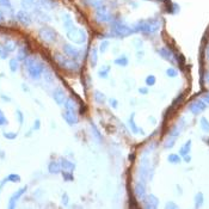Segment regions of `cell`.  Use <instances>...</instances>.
Listing matches in <instances>:
<instances>
[{"label":"cell","mask_w":209,"mask_h":209,"mask_svg":"<svg viewBox=\"0 0 209 209\" xmlns=\"http://www.w3.org/2000/svg\"><path fill=\"white\" fill-rule=\"evenodd\" d=\"M24 65L26 68L28 74L32 79H39L42 74L46 72V67L42 61L34 56H28L24 60Z\"/></svg>","instance_id":"6da1fadb"},{"label":"cell","mask_w":209,"mask_h":209,"mask_svg":"<svg viewBox=\"0 0 209 209\" xmlns=\"http://www.w3.org/2000/svg\"><path fill=\"white\" fill-rule=\"evenodd\" d=\"M137 177H139V180H141L143 183H146L147 180H152L153 169L151 167L150 159H148L147 154H143L141 157L140 165H139V170H137Z\"/></svg>","instance_id":"7a4b0ae2"},{"label":"cell","mask_w":209,"mask_h":209,"mask_svg":"<svg viewBox=\"0 0 209 209\" xmlns=\"http://www.w3.org/2000/svg\"><path fill=\"white\" fill-rule=\"evenodd\" d=\"M54 59H55L57 65H59L61 68L66 69V71L76 72V71L79 69V67H80V65H79L76 61H74V59L66 56V55H62V54H55Z\"/></svg>","instance_id":"3957f363"},{"label":"cell","mask_w":209,"mask_h":209,"mask_svg":"<svg viewBox=\"0 0 209 209\" xmlns=\"http://www.w3.org/2000/svg\"><path fill=\"white\" fill-rule=\"evenodd\" d=\"M66 36H67V38L69 41H72L76 44H84L87 41V34H86V31L83 30V29H80V28H78V26L74 28V29H72L71 31H68L66 34Z\"/></svg>","instance_id":"277c9868"},{"label":"cell","mask_w":209,"mask_h":209,"mask_svg":"<svg viewBox=\"0 0 209 209\" xmlns=\"http://www.w3.org/2000/svg\"><path fill=\"white\" fill-rule=\"evenodd\" d=\"M38 36H39V38H41L43 42H47V43H54L57 38V34L53 28H49V26H42V28L38 30Z\"/></svg>","instance_id":"5b68a950"},{"label":"cell","mask_w":209,"mask_h":209,"mask_svg":"<svg viewBox=\"0 0 209 209\" xmlns=\"http://www.w3.org/2000/svg\"><path fill=\"white\" fill-rule=\"evenodd\" d=\"M207 105H208V104H207L203 99H196V100L191 102L190 104L188 105V110H189L192 115L197 116V115L203 113V111L207 109Z\"/></svg>","instance_id":"8992f818"},{"label":"cell","mask_w":209,"mask_h":209,"mask_svg":"<svg viewBox=\"0 0 209 209\" xmlns=\"http://www.w3.org/2000/svg\"><path fill=\"white\" fill-rule=\"evenodd\" d=\"M26 190H28V187H22V188H20V189H18L16 192H13V194H12V196L10 197V200H8L7 208H10V209L16 208L17 202L20 200V197H22V196H23V195L26 192Z\"/></svg>","instance_id":"52a82bcc"},{"label":"cell","mask_w":209,"mask_h":209,"mask_svg":"<svg viewBox=\"0 0 209 209\" xmlns=\"http://www.w3.org/2000/svg\"><path fill=\"white\" fill-rule=\"evenodd\" d=\"M62 49H63V53H65L66 56L72 57V59H80L81 54H83L80 49H78V48L73 47L72 44H68V43L63 44L62 46Z\"/></svg>","instance_id":"ba28073f"},{"label":"cell","mask_w":209,"mask_h":209,"mask_svg":"<svg viewBox=\"0 0 209 209\" xmlns=\"http://www.w3.org/2000/svg\"><path fill=\"white\" fill-rule=\"evenodd\" d=\"M142 201H143V207L147 209H155L159 207V200L153 194L146 195Z\"/></svg>","instance_id":"9c48e42d"},{"label":"cell","mask_w":209,"mask_h":209,"mask_svg":"<svg viewBox=\"0 0 209 209\" xmlns=\"http://www.w3.org/2000/svg\"><path fill=\"white\" fill-rule=\"evenodd\" d=\"M62 118L66 121V123H67L68 126H74V124L78 123V121H79V118H78V116H76V113H74V111H69V110H65V111L62 113Z\"/></svg>","instance_id":"30bf717a"},{"label":"cell","mask_w":209,"mask_h":209,"mask_svg":"<svg viewBox=\"0 0 209 209\" xmlns=\"http://www.w3.org/2000/svg\"><path fill=\"white\" fill-rule=\"evenodd\" d=\"M53 99H54V102L56 103L57 105H63V103L67 99V97H66V93H65V91L62 89L57 87L53 92Z\"/></svg>","instance_id":"8fae6325"},{"label":"cell","mask_w":209,"mask_h":209,"mask_svg":"<svg viewBox=\"0 0 209 209\" xmlns=\"http://www.w3.org/2000/svg\"><path fill=\"white\" fill-rule=\"evenodd\" d=\"M135 195L141 201L145 198V196L147 195V192H146V183H143L141 180H139L136 183V185H135Z\"/></svg>","instance_id":"7c38bea8"},{"label":"cell","mask_w":209,"mask_h":209,"mask_svg":"<svg viewBox=\"0 0 209 209\" xmlns=\"http://www.w3.org/2000/svg\"><path fill=\"white\" fill-rule=\"evenodd\" d=\"M158 54L163 57L164 60H166V61H169V62H171V63H173V62L176 61V60H174V56H173V53H172L169 48H166V47H163V48L158 49Z\"/></svg>","instance_id":"4fadbf2b"},{"label":"cell","mask_w":209,"mask_h":209,"mask_svg":"<svg viewBox=\"0 0 209 209\" xmlns=\"http://www.w3.org/2000/svg\"><path fill=\"white\" fill-rule=\"evenodd\" d=\"M60 164H61V169L62 171L73 172L76 169V164H73L72 161H69L66 158H60Z\"/></svg>","instance_id":"5bb4252c"},{"label":"cell","mask_w":209,"mask_h":209,"mask_svg":"<svg viewBox=\"0 0 209 209\" xmlns=\"http://www.w3.org/2000/svg\"><path fill=\"white\" fill-rule=\"evenodd\" d=\"M61 171H62V169H61L60 161L53 160V161H50V163L48 164V172H49V173H52V174H59Z\"/></svg>","instance_id":"9a60e30c"},{"label":"cell","mask_w":209,"mask_h":209,"mask_svg":"<svg viewBox=\"0 0 209 209\" xmlns=\"http://www.w3.org/2000/svg\"><path fill=\"white\" fill-rule=\"evenodd\" d=\"M63 106H65V110H69V111H74V113H76L78 105H76V100H74L73 98H71V97H68V98L65 100Z\"/></svg>","instance_id":"2e32d148"},{"label":"cell","mask_w":209,"mask_h":209,"mask_svg":"<svg viewBox=\"0 0 209 209\" xmlns=\"http://www.w3.org/2000/svg\"><path fill=\"white\" fill-rule=\"evenodd\" d=\"M191 143H192V141H191V140H188V141L179 148V155H180V157H185V155H188V154L190 153Z\"/></svg>","instance_id":"e0dca14e"},{"label":"cell","mask_w":209,"mask_h":209,"mask_svg":"<svg viewBox=\"0 0 209 209\" xmlns=\"http://www.w3.org/2000/svg\"><path fill=\"white\" fill-rule=\"evenodd\" d=\"M134 116H135V114L130 115V118L128 120V124H129V128H130L132 133L136 135V134L141 133V129H140V128L137 127V124L135 123V121H134Z\"/></svg>","instance_id":"ac0fdd59"},{"label":"cell","mask_w":209,"mask_h":209,"mask_svg":"<svg viewBox=\"0 0 209 209\" xmlns=\"http://www.w3.org/2000/svg\"><path fill=\"white\" fill-rule=\"evenodd\" d=\"M177 139H178L177 136L167 135V137H166V140H165V142H164V148H165V150H170V148H172V147L174 146Z\"/></svg>","instance_id":"d6986e66"},{"label":"cell","mask_w":209,"mask_h":209,"mask_svg":"<svg viewBox=\"0 0 209 209\" xmlns=\"http://www.w3.org/2000/svg\"><path fill=\"white\" fill-rule=\"evenodd\" d=\"M167 161H169L170 164H173V165H178V164H180L182 158H180L179 153H178V154H177V153H171V154H169V157H167Z\"/></svg>","instance_id":"ffe728a7"},{"label":"cell","mask_w":209,"mask_h":209,"mask_svg":"<svg viewBox=\"0 0 209 209\" xmlns=\"http://www.w3.org/2000/svg\"><path fill=\"white\" fill-rule=\"evenodd\" d=\"M4 47L8 53H12V52H15L17 49V43L15 41H12V39H6L5 43H4Z\"/></svg>","instance_id":"44dd1931"},{"label":"cell","mask_w":209,"mask_h":209,"mask_svg":"<svg viewBox=\"0 0 209 209\" xmlns=\"http://www.w3.org/2000/svg\"><path fill=\"white\" fill-rule=\"evenodd\" d=\"M195 208H201L203 206V202H204V196L202 192H197L195 195Z\"/></svg>","instance_id":"7402d4cb"},{"label":"cell","mask_w":209,"mask_h":209,"mask_svg":"<svg viewBox=\"0 0 209 209\" xmlns=\"http://www.w3.org/2000/svg\"><path fill=\"white\" fill-rule=\"evenodd\" d=\"M114 63H115V65H117V66L126 67V66L129 63V60H128V57L123 55V56H120V57H117V59H115Z\"/></svg>","instance_id":"603a6c76"},{"label":"cell","mask_w":209,"mask_h":209,"mask_svg":"<svg viewBox=\"0 0 209 209\" xmlns=\"http://www.w3.org/2000/svg\"><path fill=\"white\" fill-rule=\"evenodd\" d=\"M8 67L11 69V72H17L19 68V61L16 59H10L8 60Z\"/></svg>","instance_id":"cb8c5ba5"},{"label":"cell","mask_w":209,"mask_h":209,"mask_svg":"<svg viewBox=\"0 0 209 209\" xmlns=\"http://www.w3.org/2000/svg\"><path fill=\"white\" fill-rule=\"evenodd\" d=\"M28 57V49L25 47H22L18 49V54H17V60L18 61H24Z\"/></svg>","instance_id":"d4e9b609"},{"label":"cell","mask_w":209,"mask_h":209,"mask_svg":"<svg viewBox=\"0 0 209 209\" xmlns=\"http://www.w3.org/2000/svg\"><path fill=\"white\" fill-rule=\"evenodd\" d=\"M95 102L97 104H104L105 103V95L100 91H96L95 92Z\"/></svg>","instance_id":"484cf974"},{"label":"cell","mask_w":209,"mask_h":209,"mask_svg":"<svg viewBox=\"0 0 209 209\" xmlns=\"http://www.w3.org/2000/svg\"><path fill=\"white\" fill-rule=\"evenodd\" d=\"M97 62H98V50H97V47H93L91 50V66L96 67Z\"/></svg>","instance_id":"4316f807"},{"label":"cell","mask_w":209,"mask_h":209,"mask_svg":"<svg viewBox=\"0 0 209 209\" xmlns=\"http://www.w3.org/2000/svg\"><path fill=\"white\" fill-rule=\"evenodd\" d=\"M200 124H201V129H202L204 133H209V121L206 118V117H201Z\"/></svg>","instance_id":"83f0119b"},{"label":"cell","mask_w":209,"mask_h":209,"mask_svg":"<svg viewBox=\"0 0 209 209\" xmlns=\"http://www.w3.org/2000/svg\"><path fill=\"white\" fill-rule=\"evenodd\" d=\"M91 130H92V133H93V136H95V139L98 141V142H102V140H103V136H102V134H100V132L96 128L95 124H91Z\"/></svg>","instance_id":"f1b7e54d"},{"label":"cell","mask_w":209,"mask_h":209,"mask_svg":"<svg viewBox=\"0 0 209 209\" xmlns=\"http://www.w3.org/2000/svg\"><path fill=\"white\" fill-rule=\"evenodd\" d=\"M7 182H11V183H18L20 182V176L18 173H10L7 177H6Z\"/></svg>","instance_id":"f546056e"},{"label":"cell","mask_w":209,"mask_h":209,"mask_svg":"<svg viewBox=\"0 0 209 209\" xmlns=\"http://www.w3.org/2000/svg\"><path fill=\"white\" fill-rule=\"evenodd\" d=\"M109 46H110V41H109V39L102 41L100 44H99V52H100V53H105L106 49L109 48Z\"/></svg>","instance_id":"4dcf8cb0"},{"label":"cell","mask_w":209,"mask_h":209,"mask_svg":"<svg viewBox=\"0 0 209 209\" xmlns=\"http://www.w3.org/2000/svg\"><path fill=\"white\" fill-rule=\"evenodd\" d=\"M109 73H110V67H109V66H106V67H103V68L98 72V76H100L102 79H105V78H108Z\"/></svg>","instance_id":"1f68e13d"},{"label":"cell","mask_w":209,"mask_h":209,"mask_svg":"<svg viewBox=\"0 0 209 209\" xmlns=\"http://www.w3.org/2000/svg\"><path fill=\"white\" fill-rule=\"evenodd\" d=\"M2 136L5 139H7V140H15V139H17L18 133H15V132H4Z\"/></svg>","instance_id":"d6a6232c"},{"label":"cell","mask_w":209,"mask_h":209,"mask_svg":"<svg viewBox=\"0 0 209 209\" xmlns=\"http://www.w3.org/2000/svg\"><path fill=\"white\" fill-rule=\"evenodd\" d=\"M145 81H146V85H147V86H153V85L157 83V78H155V76H152V74H151V76H148L146 78Z\"/></svg>","instance_id":"836d02e7"},{"label":"cell","mask_w":209,"mask_h":209,"mask_svg":"<svg viewBox=\"0 0 209 209\" xmlns=\"http://www.w3.org/2000/svg\"><path fill=\"white\" fill-rule=\"evenodd\" d=\"M177 74H178V71L176 68H173V67H170V68L166 69V76L169 78H174V76H177Z\"/></svg>","instance_id":"e575fe53"},{"label":"cell","mask_w":209,"mask_h":209,"mask_svg":"<svg viewBox=\"0 0 209 209\" xmlns=\"http://www.w3.org/2000/svg\"><path fill=\"white\" fill-rule=\"evenodd\" d=\"M8 54H10V53L5 49L4 44H1V46H0V59H2V60L7 59V57H8Z\"/></svg>","instance_id":"d590c367"},{"label":"cell","mask_w":209,"mask_h":209,"mask_svg":"<svg viewBox=\"0 0 209 209\" xmlns=\"http://www.w3.org/2000/svg\"><path fill=\"white\" fill-rule=\"evenodd\" d=\"M8 123V121H7V118H6V116H5V114H4V111L0 109V127H4V126H6Z\"/></svg>","instance_id":"8d00e7d4"},{"label":"cell","mask_w":209,"mask_h":209,"mask_svg":"<svg viewBox=\"0 0 209 209\" xmlns=\"http://www.w3.org/2000/svg\"><path fill=\"white\" fill-rule=\"evenodd\" d=\"M62 172V177H63V179L66 180V182H68V180H73L74 178H73V174H72V172H67V171H61Z\"/></svg>","instance_id":"74e56055"},{"label":"cell","mask_w":209,"mask_h":209,"mask_svg":"<svg viewBox=\"0 0 209 209\" xmlns=\"http://www.w3.org/2000/svg\"><path fill=\"white\" fill-rule=\"evenodd\" d=\"M16 115H17V120H18V123L22 126L23 123H24V114L19 110V109H17L16 110Z\"/></svg>","instance_id":"f35d334b"},{"label":"cell","mask_w":209,"mask_h":209,"mask_svg":"<svg viewBox=\"0 0 209 209\" xmlns=\"http://www.w3.org/2000/svg\"><path fill=\"white\" fill-rule=\"evenodd\" d=\"M61 201H62V204H63L65 207H67V206H68V203H69V197H68V195H67L66 192H63V194H62V196H61Z\"/></svg>","instance_id":"ab89813d"},{"label":"cell","mask_w":209,"mask_h":209,"mask_svg":"<svg viewBox=\"0 0 209 209\" xmlns=\"http://www.w3.org/2000/svg\"><path fill=\"white\" fill-rule=\"evenodd\" d=\"M165 208H167V209H177V208H178V204H176V203H174V202H172V201H169V202H166Z\"/></svg>","instance_id":"60d3db41"},{"label":"cell","mask_w":209,"mask_h":209,"mask_svg":"<svg viewBox=\"0 0 209 209\" xmlns=\"http://www.w3.org/2000/svg\"><path fill=\"white\" fill-rule=\"evenodd\" d=\"M109 103H110L111 108H114V109H117V108H118V102H117L115 98H110V99H109Z\"/></svg>","instance_id":"b9f144b4"},{"label":"cell","mask_w":209,"mask_h":209,"mask_svg":"<svg viewBox=\"0 0 209 209\" xmlns=\"http://www.w3.org/2000/svg\"><path fill=\"white\" fill-rule=\"evenodd\" d=\"M39 128H41V121L37 118V120H35V122H34L32 130H39Z\"/></svg>","instance_id":"7bdbcfd3"},{"label":"cell","mask_w":209,"mask_h":209,"mask_svg":"<svg viewBox=\"0 0 209 209\" xmlns=\"http://www.w3.org/2000/svg\"><path fill=\"white\" fill-rule=\"evenodd\" d=\"M139 92L141 95H147L148 93V87H139Z\"/></svg>","instance_id":"ee69618b"},{"label":"cell","mask_w":209,"mask_h":209,"mask_svg":"<svg viewBox=\"0 0 209 209\" xmlns=\"http://www.w3.org/2000/svg\"><path fill=\"white\" fill-rule=\"evenodd\" d=\"M6 182H7V179L6 178H4L1 182H0V192H1V190H2V188L5 187V184H6Z\"/></svg>","instance_id":"f6af8a7d"},{"label":"cell","mask_w":209,"mask_h":209,"mask_svg":"<svg viewBox=\"0 0 209 209\" xmlns=\"http://www.w3.org/2000/svg\"><path fill=\"white\" fill-rule=\"evenodd\" d=\"M0 98H1L4 102H11V98H10V97H7V96H5V95H1L0 96Z\"/></svg>","instance_id":"bcb514c9"},{"label":"cell","mask_w":209,"mask_h":209,"mask_svg":"<svg viewBox=\"0 0 209 209\" xmlns=\"http://www.w3.org/2000/svg\"><path fill=\"white\" fill-rule=\"evenodd\" d=\"M202 99H203V100H204V102H206V103L209 105V93H207V95L203 96V97H202Z\"/></svg>","instance_id":"7dc6e473"},{"label":"cell","mask_w":209,"mask_h":209,"mask_svg":"<svg viewBox=\"0 0 209 209\" xmlns=\"http://www.w3.org/2000/svg\"><path fill=\"white\" fill-rule=\"evenodd\" d=\"M183 159H184V161H187V163H189L191 160V157L188 154V155H185V157H183Z\"/></svg>","instance_id":"c3c4849f"},{"label":"cell","mask_w":209,"mask_h":209,"mask_svg":"<svg viewBox=\"0 0 209 209\" xmlns=\"http://www.w3.org/2000/svg\"><path fill=\"white\" fill-rule=\"evenodd\" d=\"M206 57H207V60L209 61V44L208 47H207V49H206Z\"/></svg>","instance_id":"681fc988"},{"label":"cell","mask_w":209,"mask_h":209,"mask_svg":"<svg viewBox=\"0 0 209 209\" xmlns=\"http://www.w3.org/2000/svg\"><path fill=\"white\" fill-rule=\"evenodd\" d=\"M0 159H5V152L0 151Z\"/></svg>","instance_id":"f907efd6"},{"label":"cell","mask_w":209,"mask_h":209,"mask_svg":"<svg viewBox=\"0 0 209 209\" xmlns=\"http://www.w3.org/2000/svg\"><path fill=\"white\" fill-rule=\"evenodd\" d=\"M206 80H207V83H209V72L206 73Z\"/></svg>","instance_id":"816d5d0a"}]
</instances>
